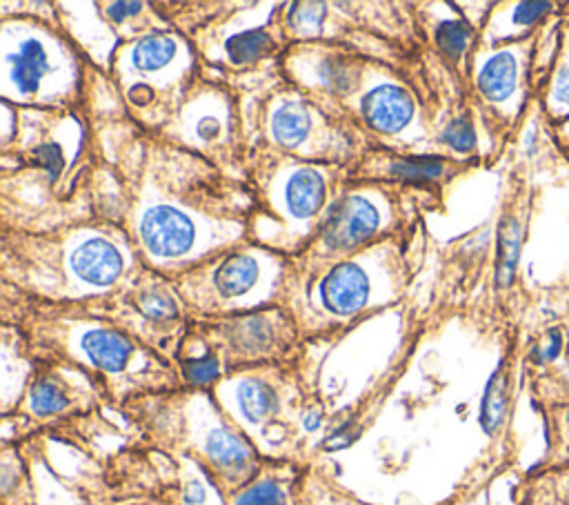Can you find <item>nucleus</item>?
<instances>
[{
  "instance_id": "b1692460",
  "label": "nucleus",
  "mask_w": 569,
  "mask_h": 505,
  "mask_svg": "<svg viewBox=\"0 0 569 505\" xmlns=\"http://www.w3.org/2000/svg\"><path fill=\"white\" fill-rule=\"evenodd\" d=\"M540 107L551 127L569 120V13H565L558 29V47L545 78Z\"/></svg>"
},
{
  "instance_id": "1a4fd4ad",
  "label": "nucleus",
  "mask_w": 569,
  "mask_h": 505,
  "mask_svg": "<svg viewBox=\"0 0 569 505\" xmlns=\"http://www.w3.org/2000/svg\"><path fill=\"white\" fill-rule=\"evenodd\" d=\"M200 73L196 44L176 27L122 40L107 69L124 113L149 133L160 131L173 118Z\"/></svg>"
},
{
  "instance_id": "f8f14e48",
  "label": "nucleus",
  "mask_w": 569,
  "mask_h": 505,
  "mask_svg": "<svg viewBox=\"0 0 569 505\" xmlns=\"http://www.w3.org/2000/svg\"><path fill=\"white\" fill-rule=\"evenodd\" d=\"M413 194L380 182H347L318 236L296 256V269L349 258L376 242L409 234Z\"/></svg>"
},
{
  "instance_id": "6ab92c4d",
  "label": "nucleus",
  "mask_w": 569,
  "mask_h": 505,
  "mask_svg": "<svg viewBox=\"0 0 569 505\" xmlns=\"http://www.w3.org/2000/svg\"><path fill=\"white\" fill-rule=\"evenodd\" d=\"M473 162L442 154H407L371 145L349 169L347 182H380L405 191H440Z\"/></svg>"
},
{
  "instance_id": "f704fd0d",
  "label": "nucleus",
  "mask_w": 569,
  "mask_h": 505,
  "mask_svg": "<svg viewBox=\"0 0 569 505\" xmlns=\"http://www.w3.org/2000/svg\"><path fill=\"white\" fill-rule=\"evenodd\" d=\"M131 505H149V503H131Z\"/></svg>"
},
{
  "instance_id": "a878e982",
  "label": "nucleus",
  "mask_w": 569,
  "mask_h": 505,
  "mask_svg": "<svg viewBox=\"0 0 569 505\" xmlns=\"http://www.w3.org/2000/svg\"><path fill=\"white\" fill-rule=\"evenodd\" d=\"M547 427V454L533 472L560 469L569 465V403L540 407Z\"/></svg>"
},
{
  "instance_id": "9b49d317",
  "label": "nucleus",
  "mask_w": 569,
  "mask_h": 505,
  "mask_svg": "<svg viewBox=\"0 0 569 505\" xmlns=\"http://www.w3.org/2000/svg\"><path fill=\"white\" fill-rule=\"evenodd\" d=\"M293 363L260 365L224 374L211 394L262 458L296 461L305 432L302 389Z\"/></svg>"
},
{
  "instance_id": "c85d7f7f",
  "label": "nucleus",
  "mask_w": 569,
  "mask_h": 505,
  "mask_svg": "<svg viewBox=\"0 0 569 505\" xmlns=\"http://www.w3.org/2000/svg\"><path fill=\"white\" fill-rule=\"evenodd\" d=\"M296 505H358V501L331 485L325 476L302 467Z\"/></svg>"
},
{
  "instance_id": "72a5a7b5",
  "label": "nucleus",
  "mask_w": 569,
  "mask_h": 505,
  "mask_svg": "<svg viewBox=\"0 0 569 505\" xmlns=\"http://www.w3.org/2000/svg\"><path fill=\"white\" fill-rule=\"evenodd\" d=\"M553 136H556V140H558V147L569 154V120L562 122V125H558V127H553Z\"/></svg>"
},
{
  "instance_id": "bb28decb",
  "label": "nucleus",
  "mask_w": 569,
  "mask_h": 505,
  "mask_svg": "<svg viewBox=\"0 0 569 505\" xmlns=\"http://www.w3.org/2000/svg\"><path fill=\"white\" fill-rule=\"evenodd\" d=\"M567 327V349L560 356L556 365L549 369L533 374L531 378V392L533 398L540 407L558 405V403H569V323Z\"/></svg>"
},
{
  "instance_id": "20e7f679",
  "label": "nucleus",
  "mask_w": 569,
  "mask_h": 505,
  "mask_svg": "<svg viewBox=\"0 0 569 505\" xmlns=\"http://www.w3.org/2000/svg\"><path fill=\"white\" fill-rule=\"evenodd\" d=\"M407 236L376 242L336 263L293 267L287 307L302 336L342 331L398 303L411 283Z\"/></svg>"
},
{
  "instance_id": "423d86ee",
  "label": "nucleus",
  "mask_w": 569,
  "mask_h": 505,
  "mask_svg": "<svg viewBox=\"0 0 569 505\" xmlns=\"http://www.w3.org/2000/svg\"><path fill=\"white\" fill-rule=\"evenodd\" d=\"M247 182L253 194L249 238L296 258L347 189V169L249 147Z\"/></svg>"
},
{
  "instance_id": "cd10ccee",
  "label": "nucleus",
  "mask_w": 569,
  "mask_h": 505,
  "mask_svg": "<svg viewBox=\"0 0 569 505\" xmlns=\"http://www.w3.org/2000/svg\"><path fill=\"white\" fill-rule=\"evenodd\" d=\"M438 142L445 147L447 156L458 160H471L476 154L478 136L476 127L469 113H456L451 116L438 131Z\"/></svg>"
},
{
  "instance_id": "393cba45",
  "label": "nucleus",
  "mask_w": 569,
  "mask_h": 505,
  "mask_svg": "<svg viewBox=\"0 0 569 505\" xmlns=\"http://www.w3.org/2000/svg\"><path fill=\"white\" fill-rule=\"evenodd\" d=\"M522 216L518 209H505L498 225V251H496V285L509 289L516 278L518 256L522 247Z\"/></svg>"
},
{
  "instance_id": "f03ea898",
  "label": "nucleus",
  "mask_w": 569,
  "mask_h": 505,
  "mask_svg": "<svg viewBox=\"0 0 569 505\" xmlns=\"http://www.w3.org/2000/svg\"><path fill=\"white\" fill-rule=\"evenodd\" d=\"M140 267L142 260L127 231L100 216L2 231L4 287L27 298L56 305L98 303L118 291Z\"/></svg>"
},
{
  "instance_id": "7ed1b4c3",
  "label": "nucleus",
  "mask_w": 569,
  "mask_h": 505,
  "mask_svg": "<svg viewBox=\"0 0 569 505\" xmlns=\"http://www.w3.org/2000/svg\"><path fill=\"white\" fill-rule=\"evenodd\" d=\"M18 300L13 327L29 356L82 372L100 396L127 405L182 387L176 363L136 340L91 303L56 305L20 294Z\"/></svg>"
},
{
  "instance_id": "dca6fc26",
  "label": "nucleus",
  "mask_w": 569,
  "mask_h": 505,
  "mask_svg": "<svg viewBox=\"0 0 569 505\" xmlns=\"http://www.w3.org/2000/svg\"><path fill=\"white\" fill-rule=\"evenodd\" d=\"M342 113L358 125L376 147L422 154L418 149L431 133L420 98L400 67L371 58L360 87L342 107Z\"/></svg>"
},
{
  "instance_id": "6e6552de",
  "label": "nucleus",
  "mask_w": 569,
  "mask_h": 505,
  "mask_svg": "<svg viewBox=\"0 0 569 505\" xmlns=\"http://www.w3.org/2000/svg\"><path fill=\"white\" fill-rule=\"evenodd\" d=\"M244 131L249 147L345 169L371 147L358 125L280 78L276 69L244 109Z\"/></svg>"
},
{
  "instance_id": "412c9836",
  "label": "nucleus",
  "mask_w": 569,
  "mask_h": 505,
  "mask_svg": "<svg viewBox=\"0 0 569 505\" xmlns=\"http://www.w3.org/2000/svg\"><path fill=\"white\" fill-rule=\"evenodd\" d=\"M556 2H498L478 27V44L498 47L536 36L549 18L558 16Z\"/></svg>"
},
{
  "instance_id": "f257e3e1",
  "label": "nucleus",
  "mask_w": 569,
  "mask_h": 505,
  "mask_svg": "<svg viewBox=\"0 0 569 505\" xmlns=\"http://www.w3.org/2000/svg\"><path fill=\"white\" fill-rule=\"evenodd\" d=\"M133 162L120 169L109 214L144 267L176 276L196 263L247 242L253 194L247 178L231 176L158 133L140 131Z\"/></svg>"
},
{
  "instance_id": "aec40b11",
  "label": "nucleus",
  "mask_w": 569,
  "mask_h": 505,
  "mask_svg": "<svg viewBox=\"0 0 569 505\" xmlns=\"http://www.w3.org/2000/svg\"><path fill=\"white\" fill-rule=\"evenodd\" d=\"M80 385L93 383L73 367L51 360H33V374L20 403L16 405V412L38 420L60 416L80 403Z\"/></svg>"
},
{
  "instance_id": "0eeeda50",
  "label": "nucleus",
  "mask_w": 569,
  "mask_h": 505,
  "mask_svg": "<svg viewBox=\"0 0 569 505\" xmlns=\"http://www.w3.org/2000/svg\"><path fill=\"white\" fill-rule=\"evenodd\" d=\"M127 405L144 409L156 443L180 458L193 461L224 496V503L267 461L222 412L211 389L180 387L140 396Z\"/></svg>"
},
{
  "instance_id": "9d476101",
  "label": "nucleus",
  "mask_w": 569,
  "mask_h": 505,
  "mask_svg": "<svg viewBox=\"0 0 569 505\" xmlns=\"http://www.w3.org/2000/svg\"><path fill=\"white\" fill-rule=\"evenodd\" d=\"M169 278L191 318L229 316L287 305L293 260L247 240Z\"/></svg>"
},
{
  "instance_id": "5701e85b",
  "label": "nucleus",
  "mask_w": 569,
  "mask_h": 505,
  "mask_svg": "<svg viewBox=\"0 0 569 505\" xmlns=\"http://www.w3.org/2000/svg\"><path fill=\"white\" fill-rule=\"evenodd\" d=\"M427 27V33L440 56L451 65H462L467 76L469 58L478 44V27L469 22L465 11H458V4L451 2H445V11L431 18Z\"/></svg>"
},
{
  "instance_id": "a211bd4d",
  "label": "nucleus",
  "mask_w": 569,
  "mask_h": 505,
  "mask_svg": "<svg viewBox=\"0 0 569 505\" xmlns=\"http://www.w3.org/2000/svg\"><path fill=\"white\" fill-rule=\"evenodd\" d=\"M536 36L509 44H476L469 58V82L485 116L502 127L513 125L527 107L533 85Z\"/></svg>"
},
{
  "instance_id": "2f4dec72",
  "label": "nucleus",
  "mask_w": 569,
  "mask_h": 505,
  "mask_svg": "<svg viewBox=\"0 0 569 505\" xmlns=\"http://www.w3.org/2000/svg\"><path fill=\"white\" fill-rule=\"evenodd\" d=\"M518 505H569V503L558 494V489L553 487V483L545 472H531L527 476V483L522 487V498Z\"/></svg>"
},
{
  "instance_id": "c756f323",
  "label": "nucleus",
  "mask_w": 569,
  "mask_h": 505,
  "mask_svg": "<svg viewBox=\"0 0 569 505\" xmlns=\"http://www.w3.org/2000/svg\"><path fill=\"white\" fill-rule=\"evenodd\" d=\"M505 409H507V376L500 365L489 378L482 396V405H480V425L487 434H496V429L505 418Z\"/></svg>"
},
{
  "instance_id": "4468645a",
  "label": "nucleus",
  "mask_w": 569,
  "mask_h": 505,
  "mask_svg": "<svg viewBox=\"0 0 569 505\" xmlns=\"http://www.w3.org/2000/svg\"><path fill=\"white\" fill-rule=\"evenodd\" d=\"M302 340L293 311L287 305H271L244 314L189 318L180 345L213 354L222 372L229 374L247 367L293 363Z\"/></svg>"
},
{
  "instance_id": "473e14b6",
  "label": "nucleus",
  "mask_w": 569,
  "mask_h": 505,
  "mask_svg": "<svg viewBox=\"0 0 569 505\" xmlns=\"http://www.w3.org/2000/svg\"><path fill=\"white\" fill-rule=\"evenodd\" d=\"M545 474L549 476V481L553 483L558 494L569 503V465L560 467V469H547Z\"/></svg>"
},
{
  "instance_id": "2eb2a0df",
  "label": "nucleus",
  "mask_w": 569,
  "mask_h": 505,
  "mask_svg": "<svg viewBox=\"0 0 569 505\" xmlns=\"http://www.w3.org/2000/svg\"><path fill=\"white\" fill-rule=\"evenodd\" d=\"M196 44L202 69L229 80L260 65H276L287 47L282 29V2L227 4L224 11H207L184 29Z\"/></svg>"
},
{
  "instance_id": "f3484780",
  "label": "nucleus",
  "mask_w": 569,
  "mask_h": 505,
  "mask_svg": "<svg viewBox=\"0 0 569 505\" xmlns=\"http://www.w3.org/2000/svg\"><path fill=\"white\" fill-rule=\"evenodd\" d=\"M91 305L149 349L176 360L191 316L169 276L142 265L118 291Z\"/></svg>"
},
{
  "instance_id": "39448f33",
  "label": "nucleus",
  "mask_w": 569,
  "mask_h": 505,
  "mask_svg": "<svg viewBox=\"0 0 569 505\" xmlns=\"http://www.w3.org/2000/svg\"><path fill=\"white\" fill-rule=\"evenodd\" d=\"M51 11L0 13V100L18 109L78 111L87 98L84 49Z\"/></svg>"
},
{
  "instance_id": "ddd939ff",
  "label": "nucleus",
  "mask_w": 569,
  "mask_h": 505,
  "mask_svg": "<svg viewBox=\"0 0 569 505\" xmlns=\"http://www.w3.org/2000/svg\"><path fill=\"white\" fill-rule=\"evenodd\" d=\"M156 133L231 176L247 178L249 140L242 100L233 85L220 76L202 69L173 118Z\"/></svg>"
},
{
  "instance_id": "4be33fe9",
  "label": "nucleus",
  "mask_w": 569,
  "mask_h": 505,
  "mask_svg": "<svg viewBox=\"0 0 569 505\" xmlns=\"http://www.w3.org/2000/svg\"><path fill=\"white\" fill-rule=\"evenodd\" d=\"M302 465L267 458L260 472L227 496V505H296Z\"/></svg>"
},
{
  "instance_id": "7c9ffc66",
  "label": "nucleus",
  "mask_w": 569,
  "mask_h": 505,
  "mask_svg": "<svg viewBox=\"0 0 569 505\" xmlns=\"http://www.w3.org/2000/svg\"><path fill=\"white\" fill-rule=\"evenodd\" d=\"M567 349V327H551L547 329L527 351V363L533 369V374H540L545 369H549L551 365H556L560 360V356Z\"/></svg>"
}]
</instances>
